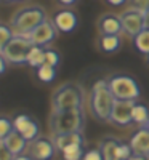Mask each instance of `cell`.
Segmentation results:
<instances>
[{
	"label": "cell",
	"instance_id": "18",
	"mask_svg": "<svg viewBox=\"0 0 149 160\" xmlns=\"http://www.w3.org/2000/svg\"><path fill=\"white\" fill-rule=\"evenodd\" d=\"M131 118L135 123L146 125L149 122V109L143 104H135V108L131 111Z\"/></svg>",
	"mask_w": 149,
	"mask_h": 160
},
{
	"label": "cell",
	"instance_id": "8",
	"mask_svg": "<svg viewBox=\"0 0 149 160\" xmlns=\"http://www.w3.org/2000/svg\"><path fill=\"white\" fill-rule=\"evenodd\" d=\"M122 29L133 38L136 37L141 31H144V13L136 10H128L120 16Z\"/></svg>",
	"mask_w": 149,
	"mask_h": 160
},
{
	"label": "cell",
	"instance_id": "12",
	"mask_svg": "<svg viewBox=\"0 0 149 160\" xmlns=\"http://www.w3.org/2000/svg\"><path fill=\"white\" fill-rule=\"evenodd\" d=\"M130 148L133 154L138 155H149V130L141 128L138 130L130 139Z\"/></svg>",
	"mask_w": 149,
	"mask_h": 160
},
{
	"label": "cell",
	"instance_id": "35",
	"mask_svg": "<svg viewBox=\"0 0 149 160\" xmlns=\"http://www.w3.org/2000/svg\"><path fill=\"white\" fill-rule=\"evenodd\" d=\"M128 160H147V158H146L144 155H138V154H133V155H131V157H130Z\"/></svg>",
	"mask_w": 149,
	"mask_h": 160
},
{
	"label": "cell",
	"instance_id": "24",
	"mask_svg": "<svg viewBox=\"0 0 149 160\" xmlns=\"http://www.w3.org/2000/svg\"><path fill=\"white\" fill-rule=\"evenodd\" d=\"M13 131H15V127H13L11 120L5 118V117H0V141H3L7 136H10Z\"/></svg>",
	"mask_w": 149,
	"mask_h": 160
},
{
	"label": "cell",
	"instance_id": "15",
	"mask_svg": "<svg viewBox=\"0 0 149 160\" xmlns=\"http://www.w3.org/2000/svg\"><path fill=\"white\" fill-rule=\"evenodd\" d=\"M71 144H84L82 135H80V133H69V135L56 136V139H55V148L58 151H61V152Z\"/></svg>",
	"mask_w": 149,
	"mask_h": 160
},
{
	"label": "cell",
	"instance_id": "17",
	"mask_svg": "<svg viewBox=\"0 0 149 160\" xmlns=\"http://www.w3.org/2000/svg\"><path fill=\"white\" fill-rule=\"evenodd\" d=\"M28 64L31 68H40V66L45 64V51L40 48V47H32L29 51V56H28Z\"/></svg>",
	"mask_w": 149,
	"mask_h": 160
},
{
	"label": "cell",
	"instance_id": "33",
	"mask_svg": "<svg viewBox=\"0 0 149 160\" xmlns=\"http://www.w3.org/2000/svg\"><path fill=\"white\" fill-rule=\"evenodd\" d=\"M107 3H111V5H114V7H119V5H124L127 0H106Z\"/></svg>",
	"mask_w": 149,
	"mask_h": 160
},
{
	"label": "cell",
	"instance_id": "16",
	"mask_svg": "<svg viewBox=\"0 0 149 160\" xmlns=\"http://www.w3.org/2000/svg\"><path fill=\"white\" fill-rule=\"evenodd\" d=\"M119 144L114 138H106L101 146H100V152L103 155L104 160H116V152H117V148H119Z\"/></svg>",
	"mask_w": 149,
	"mask_h": 160
},
{
	"label": "cell",
	"instance_id": "2",
	"mask_svg": "<svg viewBox=\"0 0 149 160\" xmlns=\"http://www.w3.org/2000/svg\"><path fill=\"white\" fill-rule=\"evenodd\" d=\"M44 21H47V15H45V10L42 7H26L18 10L11 18V31L15 35L18 37H26L29 35L37 26H40Z\"/></svg>",
	"mask_w": 149,
	"mask_h": 160
},
{
	"label": "cell",
	"instance_id": "37",
	"mask_svg": "<svg viewBox=\"0 0 149 160\" xmlns=\"http://www.w3.org/2000/svg\"><path fill=\"white\" fill-rule=\"evenodd\" d=\"M15 160H31L29 157H26V155H16Z\"/></svg>",
	"mask_w": 149,
	"mask_h": 160
},
{
	"label": "cell",
	"instance_id": "13",
	"mask_svg": "<svg viewBox=\"0 0 149 160\" xmlns=\"http://www.w3.org/2000/svg\"><path fill=\"white\" fill-rule=\"evenodd\" d=\"M98 29L101 35H119L122 31V21L116 15H104L98 21Z\"/></svg>",
	"mask_w": 149,
	"mask_h": 160
},
{
	"label": "cell",
	"instance_id": "7",
	"mask_svg": "<svg viewBox=\"0 0 149 160\" xmlns=\"http://www.w3.org/2000/svg\"><path fill=\"white\" fill-rule=\"evenodd\" d=\"M56 37V28H55V24H53L51 21H44L40 26H37V28L29 34V35H26L24 38H28L31 40V43L34 47H45L48 45L50 42H53V38Z\"/></svg>",
	"mask_w": 149,
	"mask_h": 160
},
{
	"label": "cell",
	"instance_id": "28",
	"mask_svg": "<svg viewBox=\"0 0 149 160\" xmlns=\"http://www.w3.org/2000/svg\"><path fill=\"white\" fill-rule=\"evenodd\" d=\"M59 62V55L56 51H53V50H47L45 51V64L47 66H51V68H56Z\"/></svg>",
	"mask_w": 149,
	"mask_h": 160
},
{
	"label": "cell",
	"instance_id": "34",
	"mask_svg": "<svg viewBox=\"0 0 149 160\" xmlns=\"http://www.w3.org/2000/svg\"><path fill=\"white\" fill-rule=\"evenodd\" d=\"M144 29H149V10L144 11Z\"/></svg>",
	"mask_w": 149,
	"mask_h": 160
},
{
	"label": "cell",
	"instance_id": "26",
	"mask_svg": "<svg viewBox=\"0 0 149 160\" xmlns=\"http://www.w3.org/2000/svg\"><path fill=\"white\" fill-rule=\"evenodd\" d=\"M21 135L24 136L26 141H31V142H32L34 139H37V136H39V125H37V122H34V120H32L31 125L26 128Z\"/></svg>",
	"mask_w": 149,
	"mask_h": 160
},
{
	"label": "cell",
	"instance_id": "31",
	"mask_svg": "<svg viewBox=\"0 0 149 160\" xmlns=\"http://www.w3.org/2000/svg\"><path fill=\"white\" fill-rule=\"evenodd\" d=\"M82 160H104V158H103V155H101L100 149H98V151H96V149H93V151L85 152V155H84V158H82Z\"/></svg>",
	"mask_w": 149,
	"mask_h": 160
},
{
	"label": "cell",
	"instance_id": "25",
	"mask_svg": "<svg viewBox=\"0 0 149 160\" xmlns=\"http://www.w3.org/2000/svg\"><path fill=\"white\" fill-rule=\"evenodd\" d=\"M32 122V118L29 115H18L15 120H13V127H15V131L23 133L26 128H28Z\"/></svg>",
	"mask_w": 149,
	"mask_h": 160
},
{
	"label": "cell",
	"instance_id": "5",
	"mask_svg": "<svg viewBox=\"0 0 149 160\" xmlns=\"http://www.w3.org/2000/svg\"><path fill=\"white\" fill-rule=\"evenodd\" d=\"M109 88L117 101H135L141 95L136 80L127 75H116L109 80Z\"/></svg>",
	"mask_w": 149,
	"mask_h": 160
},
{
	"label": "cell",
	"instance_id": "1",
	"mask_svg": "<svg viewBox=\"0 0 149 160\" xmlns=\"http://www.w3.org/2000/svg\"><path fill=\"white\" fill-rule=\"evenodd\" d=\"M116 104V98L109 88L107 80H96L91 87V96H90V106L91 112L98 120H109L111 112Z\"/></svg>",
	"mask_w": 149,
	"mask_h": 160
},
{
	"label": "cell",
	"instance_id": "36",
	"mask_svg": "<svg viewBox=\"0 0 149 160\" xmlns=\"http://www.w3.org/2000/svg\"><path fill=\"white\" fill-rule=\"evenodd\" d=\"M59 3H63V5H74L77 0H58Z\"/></svg>",
	"mask_w": 149,
	"mask_h": 160
},
{
	"label": "cell",
	"instance_id": "20",
	"mask_svg": "<svg viewBox=\"0 0 149 160\" xmlns=\"http://www.w3.org/2000/svg\"><path fill=\"white\" fill-rule=\"evenodd\" d=\"M133 40H135V47H136V50L140 53H143V55H149V29L141 31Z\"/></svg>",
	"mask_w": 149,
	"mask_h": 160
},
{
	"label": "cell",
	"instance_id": "29",
	"mask_svg": "<svg viewBox=\"0 0 149 160\" xmlns=\"http://www.w3.org/2000/svg\"><path fill=\"white\" fill-rule=\"evenodd\" d=\"M131 2V10H136V11H147L149 10V0H130Z\"/></svg>",
	"mask_w": 149,
	"mask_h": 160
},
{
	"label": "cell",
	"instance_id": "38",
	"mask_svg": "<svg viewBox=\"0 0 149 160\" xmlns=\"http://www.w3.org/2000/svg\"><path fill=\"white\" fill-rule=\"evenodd\" d=\"M146 128H147V130H149V122H147V123H146Z\"/></svg>",
	"mask_w": 149,
	"mask_h": 160
},
{
	"label": "cell",
	"instance_id": "41",
	"mask_svg": "<svg viewBox=\"0 0 149 160\" xmlns=\"http://www.w3.org/2000/svg\"><path fill=\"white\" fill-rule=\"evenodd\" d=\"M116 160H119V158H116Z\"/></svg>",
	"mask_w": 149,
	"mask_h": 160
},
{
	"label": "cell",
	"instance_id": "10",
	"mask_svg": "<svg viewBox=\"0 0 149 160\" xmlns=\"http://www.w3.org/2000/svg\"><path fill=\"white\" fill-rule=\"evenodd\" d=\"M55 142L47 138H37L31 142V155L35 160H50L55 154Z\"/></svg>",
	"mask_w": 149,
	"mask_h": 160
},
{
	"label": "cell",
	"instance_id": "27",
	"mask_svg": "<svg viewBox=\"0 0 149 160\" xmlns=\"http://www.w3.org/2000/svg\"><path fill=\"white\" fill-rule=\"evenodd\" d=\"M131 154H133V151L130 148V144L120 142L119 148H117V152H116V158H119V160H128L131 157Z\"/></svg>",
	"mask_w": 149,
	"mask_h": 160
},
{
	"label": "cell",
	"instance_id": "9",
	"mask_svg": "<svg viewBox=\"0 0 149 160\" xmlns=\"http://www.w3.org/2000/svg\"><path fill=\"white\" fill-rule=\"evenodd\" d=\"M135 101H117L116 99V104L112 108V112H111V122L117 123V125H122L125 127L128 123L133 122L131 118V111L135 108Z\"/></svg>",
	"mask_w": 149,
	"mask_h": 160
},
{
	"label": "cell",
	"instance_id": "6",
	"mask_svg": "<svg viewBox=\"0 0 149 160\" xmlns=\"http://www.w3.org/2000/svg\"><path fill=\"white\" fill-rule=\"evenodd\" d=\"M32 47L34 45L31 43V40L15 35L11 38V42L3 48L2 56L7 59V62L24 64V62H28V56H29V51Z\"/></svg>",
	"mask_w": 149,
	"mask_h": 160
},
{
	"label": "cell",
	"instance_id": "14",
	"mask_svg": "<svg viewBox=\"0 0 149 160\" xmlns=\"http://www.w3.org/2000/svg\"><path fill=\"white\" fill-rule=\"evenodd\" d=\"M3 142H5V146L10 149V152L15 157L19 155L26 149V144H28V141L24 139V136L21 135V133H18V131H13L10 136H7L3 139Z\"/></svg>",
	"mask_w": 149,
	"mask_h": 160
},
{
	"label": "cell",
	"instance_id": "22",
	"mask_svg": "<svg viewBox=\"0 0 149 160\" xmlns=\"http://www.w3.org/2000/svg\"><path fill=\"white\" fill-rule=\"evenodd\" d=\"M37 77H39L40 82H45V83L51 82V80L55 78V68L47 66V64L40 66V68L37 69Z\"/></svg>",
	"mask_w": 149,
	"mask_h": 160
},
{
	"label": "cell",
	"instance_id": "11",
	"mask_svg": "<svg viewBox=\"0 0 149 160\" xmlns=\"http://www.w3.org/2000/svg\"><path fill=\"white\" fill-rule=\"evenodd\" d=\"M53 24L59 32H66L69 34L77 28V16L69 10H63L59 13L55 15V19H53Z\"/></svg>",
	"mask_w": 149,
	"mask_h": 160
},
{
	"label": "cell",
	"instance_id": "39",
	"mask_svg": "<svg viewBox=\"0 0 149 160\" xmlns=\"http://www.w3.org/2000/svg\"><path fill=\"white\" fill-rule=\"evenodd\" d=\"M10 2H16V0H10Z\"/></svg>",
	"mask_w": 149,
	"mask_h": 160
},
{
	"label": "cell",
	"instance_id": "30",
	"mask_svg": "<svg viewBox=\"0 0 149 160\" xmlns=\"http://www.w3.org/2000/svg\"><path fill=\"white\" fill-rule=\"evenodd\" d=\"M0 160H15V155L10 152L3 141H0Z\"/></svg>",
	"mask_w": 149,
	"mask_h": 160
},
{
	"label": "cell",
	"instance_id": "40",
	"mask_svg": "<svg viewBox=\"0 0 149 160\" xmlns=\"http://www.w3.org/2000/svg\"><path fill=\"white\" fill-rule=\"evenodd\" d=\"M147 160H149V155H147Z\"/></svg>",
	"mask_w": 149,
	"mask_h": 160
},
{
	"label": "cell",
	"instance_id": "19",
	"mask_svg": "<svg viewBox=\"0 0 149 160\" xmlns=\"http://www.w3.org/2000/svg\"><path fill=\"white\" fill-rule=\"evenodd\" d=\"M85 155L82 144H71L63 151V158L64 160H82Z\"/></svg>",
	"mask_w": 149,
	"mask_h": 160
},
{
	"label": "cell",
	"instance_id": "21",
	"mask_svg": "<svg viewBox=\"0 0 149 160\" xmlns=\"http://www.w3.org/2000/svg\"><path fill=\"white\" fill-rule=\"evenodd\" d=\"M100 45H101V48H103L106 53H112V51H116V50L119 48V45H120L119 35H103Z\"/></svg>",
	"mask_w": 149,
	"mask_h": 160
},
{
	"label": "cell",
	"instance_id": "23",
	"mask_svg": "<svg viewBox=\"0 0 149 160\" xmlns=\"http://www.w3.org/2000/svg\"><path fill=\"white\" fill-rule=\"evenodd\" d=\"M15 37V34H13L11 28H8V26H3L0 24V53L3 51V48L11 42V38Z\"/></svg>",
	"mask_w": 149,
	"mask_h": 160
},
{
	"label": "cell",
	"instance_id": "3",
	"mask_svg": "<svg viewBox=\"0 0 149 160\" xmlns=\"http://www.w3.org/2000/svg\"><path fill=\"white\" fill-rule=\"evenodd\" d=\"M84 127V109H69V111H53L50 115V130L55 136L80 133Z\"/></svg>",
	"mask_w": 149,
	"mask_h": 160
},
{
	"label": "cell",
	"instance_id": "4",
	"mask_svg": "<svg viewBox=\"0 0 149 160\" xmlns=\"http://www.w3.org/2000/svg\"><path fill=\"white\" fill-rule=\"evenodd\" d=\"M84 104V90L75 83L61 85L51 96L53 111H69L79 109Z\"/></svg>",
	"mask_w": 149,
	"mask_h": 160
},
{
	"label": "cell",
	"instance_id": "32",
	"mask_svg": "<svg viewBox=\"0 0 149 160\" xmlns=\"http://www.w3.org/2000/svg\"><path fill=\"white\" fill-rule=\"evenodd\" d=\"M7 69V59L2 56V53H0V74H3Z\"/></svg>",
	"mask_w": 149,
	"mask_h": 160
}]
</instances>
